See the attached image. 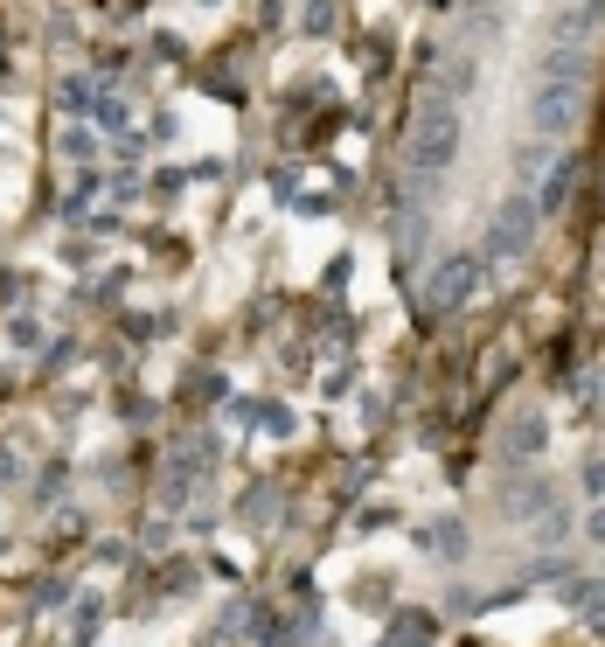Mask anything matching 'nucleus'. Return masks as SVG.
Masks as SVG:
<instances>
[{"label": "nucleus", "mask_w": 605, "mask_h": 647, "mask_svg": "<svg viewBox=\"0 0 605 647\" xmlns=\"http://www.w3.org/2000/svg\"><path fill=\"white\" fill-rule=\"evenodd\" d=\"M453 154H459V105L453 98H425L418 119H411L404 161H411V174H446Z\"/></svg>", "instance_id": "f257e3e1"}, {"label": "nucleus", "mask_w": 605, "mask_h": 647, "mask_svg": "<svg viewBox=\"0 0 605 647\" xmlns=\"http://www.w3.org/2000/svg\"><path fill=\"white\" fill-rule=\"evenodd\" d=\"M578 105H585V84H564V77H543L536 98H529V133L536 140H557L578 126Z\"/></svg>", "instance_id": "f03ea898"}, {"label": "nucleus", "mask_w": 605, "mask_h": 647, "mask_svg": "<svg viewBox=\"0 0 605 647\" xmlns=\"http://www.w3.org/2000/svg\"><path fill=\"white\" fill-rule=\"evenodd\" d=\"M209 474H216V439H188V446H174V453H167V474H160V501L181 508Z\"/></svg>", "instance_id": "7ed1b4c3"}, {"label": "nucleus", "mask_w": 605, "mask_h": 647, "mask_svg": "<svg viewBox=\"0 0 605 647\" xmlns=\"http://www.w3.org/2000/svg\"><path fill=\"white\" fill-rule=\"evenodd\" d=\"M536 202L529 195H515V202H501L494 209V223H487V258H522L529 244H536Z\"/></svg>", "instance_id": "20e7f679"}, {"label": "nucleus", "mask_w": 605, "mask_h": 647, "mask_svg": "<svg viewBox=\"0 0 605 647\" xmlns=\"http://www.w3.org/2000/svg\"><path fill=\"white\" fill-rule=\"evenodd\" d=\"M480 293V258H446V265H432V286H425V307H439V314H453Z\"/></svg>", "instance_id": "39448f33"}, {"label": "nucleus", "mask_w": 605, "mask_h": 647, "mask_svg": "<svg viewBox=\"0 0 605 647\" xmlns=\"http://www.w3.org/2000/svg\"><path fill=\"white\" fill-rule=\"evenodd\" d=\"M571 181H578V161H571V154H557V161L543 167V181H536V195H529V202L550 216V209H564V202H571Z\"/></svg>", "instance_id": "423d86ee"}, {"label": "nucleus", "mask_w": 605, "mask_h": 647, "mask_svg": "<svg viewBox=\"0 0 605 647\" xmlns=\"http://www.w3.org/2000/svg\"><path fill=\"white\" fill-rule=\"evenodd\" d=\"M543 446H550V425H543L536 411H522V418L508 425V439H501V453H508V460H536Z\"/></svg>", "instance_id": "0eeeda50"}, {"label": "nucleus", "mask_w": 605, "mask_h": 647, "mask_svg": "<svg viewBox=\"0 0 605 647\" xmlns=\"http://www.w3.org/2000/svg\"><path fill=\"white\" fill-rule=\"evenodd\" d=\"M91 105H98L91 77H63V84H56V112H63V119H84Z\"/></svg>", "instance_id": "6e6552de"}, {"label": "nucleus", "mask_w": 605, "mask_h": 647, "mask_svg": "<svg viewBox=\"0 0 605 647\" xmlns=\"http://www.w3.org/2000/svg\"><path fill=\"white\" fill-rule=\"evenodd\" d=\"M91 119H98L105 133H133V105H126V98H112V91L91 105Z\"/></svg>", "instance_id": "1a4fd4ad"}, {"label": "nucleus", "mask_w": 605, "mask_h": 647, "mask_svg": "<svg viewBox=\"0 0 605 647\" xmlns=\"http://www.w3.org/2000/svg\"><path fill=\"white\" fill-rule=\"evenodd\" d=\"M56 154H63V161H70V167H84V161H91V154H98V140H91L84 126H63V140H56Z\"/></svg>", "instance_id": "9d476101"}, {"label": "nucleus", "mask_w": 605, "mask_h": 647, "mask_svg": "<svg viewBox=\"0 0 605 647\" xmlns=\"http://www.w3.org/2000/svg\"><path fill=\"white\" fill-rule=\"evenodd\" d=\"M7 348L35 355V348H42V321H35V314H14V321H7Z\"/></svg>", "instance_id": "9b49d317"}, {"label": "nucleus", "mask_w": 605, "mask_h": 647, "mask_svg": "<svg viewBox=\"0 0 605 647\" xmlns=\"http://www.w3.org/2000/svg\"><path fill=\"white\" fill-rule=\"evenodd\" d=\"M425 641H432V627H425V620H397V627L383 634V647H425Z\"/></svg>", "instance_id": "f8f14e48"}, {"label": "nucleus", "mask_w": 605, "mask_h": 647, "mask_svg": "<svg viewBox=\"0 0 605 647\" xmlns=\"http://www.w3.org/2000/svg\"><path fill=\"white\" fill-rule=\"evenodd\" d=\"M432 543H439L432 557H466V529H459V522H439V529H432Z\"/></svg>", "instance_id": "ddd939ff"}, {"label": "nucleus", "mask_w": 605, "mask_h": 647, "mask_svg": "<svg viewBox=\"0 0 605 647\" xmlns=\"http://www.w3.org/2000/svg\"><path fill=\"white\" fill-rule=\"evenodd\" d=\"M258 425H265L272 439H293V411H286V404H258Z\"/></svg>", "instance_id": "4468645a"}, {"label": "nucleus", "mask_w": 605, "mask_h": 647, "mask_svg": "<svg viewBox=\"0 0 605 647\" xmlns=\"http://www.w3.org/2000/svg\"><path fill=\"white\" fill-rule=\"evenodd\" d=\"M543 167H550L543 147H522V154H515V181H543Z\"/></svg>", "instance_id": "2eb2a0df"}, {"label": "nucleus", "mask_w": 605, "mask_h": 647, "mask_svg": "<svg viewBox=\"0 0 605 647\" xmlns=\"http://www.w3.org/2000/svg\"><path fill=\"white\" fill-rule=\"evenodd\" d=\"M543 501H550V487H522V494L508 501V515H515V522H529V515H536Z\"/></svg>", "instance_id": "dca6fc26"}, {"label": "nucleus", "mask_w": 605, "mask_h": 647, "mask_svg": "<svg viewBox=\"0 0 605 647\" xmlns=\"http://www.w3.org/2000/svg\"><path fill=\"white\" fill-rule=\"evenodd\" d=\"M327 21H334V14H327V0H306V28H313V35H320V28H327Z\"/></svg>", "instance_id": "f3484780"}, {"label": "nucleus", "mask_w": 605, "mask_h": 647, "mask_svg": "<svg viewBox=\"0 0 605 647\" xmlns=\"http://www.w3.org/2000/svg\"><path fill=\"white\" fill-rule=\"evenodd\" d=\"M585 487H592V494L605 501V460H592V467H585Z\"/></svg>", "instance_id": "a211bd4d"}, {"label": "nucleus", "mask_w": 605, "mask_h": 647, "mask_svg": "<svg viewBox=\"0 0 605 647\" xmlns=\"http://www.w3.org/2000/svg\"><path fill=\"white\" fill-rule=\"evenodd\" d=\"M585 536H592V543H605V501H599V508H592V522H585Z\"/></svg>", "instance_id": "6ab92c4d"}, {"label": "nucleus", "mask_w": 605, "mask_h": 647, "mask_svg": "<svg viewBox=\"0 0 605 647\" xmlns=\"http://www.w3.org/2000/svg\"><path fill=\"white\" fill-rule=\"evenodd\" d=\"M494 7H508V0H473V14H494Z\"/></svg>", "instance_id": "aec40b11"}]
</instances>
